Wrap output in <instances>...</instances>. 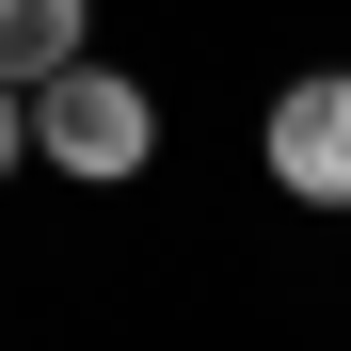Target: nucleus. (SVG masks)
<instances>
[{
    "label": "nucleus",
    "mask_w": 351,
    "mask_h": 351,
    "mask_svg": "<svg viewBox=\"0 0 351 351\" xmlns=\"http://www.w3.org/2000/svg\"><path fill=\"white\" fill-rule=\"evenodd\" d=\"M16 160H32V96L0 80V176H16Z\"/></svg>",
    "instance_id": "nucleus-4"
},
{
    "label": "nucleus",
    "mask_w": 351,
    "mask_h": 351,
    "mask_svg": "<svg viewBox=\"0 0 351 351\" xmlns=\"http://www.w3.org/2000/svg\"><path fill=\"white\" fill-rule=\"evenodd\" d=\"M32 160L80 176V192H128V176L160 160V96H144L128 64H96V48H80V64L32 80Z\"/></svg>",
    "instance_id": "nucleus-1"
},
{
    "label": "nucleus",
    "mask_w": 351,
    "mask_h": 351,
    "mask_svg": "<svg viewBox=\"0 0 351 351\" xmlns=\"http://www.w3.org/2000/svg\"><path fill=\"white\" fill-rule=\"evenodd\" d=\"M80 48H96V0H0V80H48V64H80Z\"/></svg>",
    "instance_id": "nucleus-3"
},
{
    "label": "nucleus",
    "mask_w": 351,
    "mask_h": 351,
    "mask_svg": "<svg viewBox=\"0 0 351 351\" xmlns=\"http://www.w3.org/2000/svg\"><path fill=\"white\" fill-rule=\"evenodd\" d=\"M256 160H271L287 208H351V64H304V80H287L271 128H256Z\"/></svg>",
    "instance_id": "nucleus-2"
}]
</instances>
